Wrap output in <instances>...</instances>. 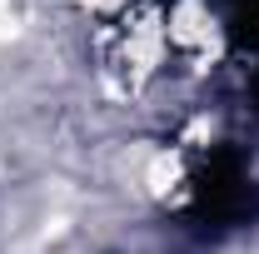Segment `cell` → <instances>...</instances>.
Wrapping results in <instances>:
<instances>
[{"mask_svg": "<svg viewBox=\"0 0 259 254\" xmlns=\"http://www.w3.org/2000/svg\"><path fill=\"white\" fill-rule=\"evenodd\" d=\"M175 180H180V159H175V155H155V159H150V190H155V194H164Z\"/></svg>", "mask_w": 259, "mask_h": 254, "instance_id": "cell-1", "label": "cell"}]
</instances>
